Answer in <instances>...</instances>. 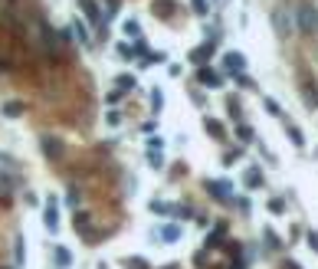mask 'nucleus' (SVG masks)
<instances>
[{"mask_svg": "<svg viewBox=\"0 0 318 269\" xmlns=\"http://www.w3.org/2000/svg\"><path fill=\"white\" fill-rule=\"evenodd\" d=\"M246 184L249 187H259V171H246Z\"/></svg>", "mask_w": 318, "mask_h": 269, "instance_id": "nucleus-24", "label": "nucleus"}, {"mask_svg": "<svg viewBox=\"0 0 318 269\" xmlns=\"http://www.w3.org/2000/svg\"><path fill=\"white\" fill-rule=\"evenodd\" d=\"M194 10L197 13H207V0H194Z\"/></svg>", "mask_w": 318, "mask_h": 269, "instance_id": "nucleus-30", "label": "nucleus"}, {"mask_svg": "<svg viewBox=\"0 0 318 269\" xmlns=\"http://www.w3.org/2000/svg\"><path fill=\"white\" fill-rule=\"evenodd\" d=\"M164 148V141H161V138H151V141H148V151H161Z\"/></svg>", "mask_w": 318, "mask_h": 269, "instance_id": "nucleus-28", "label": "nucleus"}, {"mask_svg": "<svg viewBox=\"0 0 318 269\" xmlns=\"http://www.w3.org/2000/svg\"><path fill=\"white\" fill-rule=\"evenodd\" d=\"M213 56V43H204V46H197V49H191V63H197V66H204Z\"/></svg>", "mask_w": 318, "mask_h": 269, "instance_id": "nucleus-5", "label": "nucleus"}, {"mask_svg": "<svg viewBox=\"0 0 318 269\" xmlns=\"http://www.w3.org/2000/svg\"><path fill=\"white\" fill-rule=\"evenodd\" d=\"M289 138H292V144H295V148H305V138H302V132H299L295 125H289Z\"/></svg>", "mask_w": 318, "mask_h": 269, "instance_id": "nucleus-16", "label": "nucleus"}, {"mask_svg": "<svg viewBox=\"0 0 318 269\" xmlns=\"http://www.w3.org/2000/svg\"><path fill=\"white\" fill-rule=\"evenodd\" d=\"M263 102H266V109H269V115H282V109H279L272 99H263Z\"/></svg>", "mask_w": 318, "mask_h": 269, "instance_id": "nucleus-27", "label": "nucleus"}, {"mask_svg": "<svg viewBox=\"0 0 318 269\" xmlns=\"http://www.w3.org/2000/svg\"><path fill=\"white\" fill-rule=\"evenodd\" d=\"M79 7L86 10L89 20H99V16H102V13H99V3H96V0H79Z\"/></svg>", "mask_w": 318, "mask_h": 269, "instance_id": "nucleus-10", "label": "nucleus"}, {"mask_svg": "<svg viewBox=\"0 0 318 269\" xmlns=\"http://www.w3.org/2000/svg\"><path fill=\"white\" fill-rule=\"evenodd\" d=\"M207 190H213L216 200H230V197H226V190H230V184H226V181H207Z\"/></svg>", "mask_w": 318, "mask_h": 269, "instance_id": "nucleus-9", "label": "nucleus"}, {"mask_svg": "<svg viewBox=\"0 0 318 269\" xmlns=\"http://www.w3.org/2000/svg\"><path fill=\"white\" fill-rule=\"evenodd\" d=\"M197 79H200V86H207V89H220V76L213 69H200Z\"/></svg>", "mask_w": 318, "mask_h": 269, "instance_id": "nucleus-7", "label": "nucleus"}, {"mask_svg": "<svg viewBox=\"0 0 318 269\" xmlns=\"http://www.w3.org/2000/svg\"><path fill=\"white\" fill-rule=\"evenodd\" d=\"M309 246H312V250L318 253V233H309Z\"/></svg>", "mask_w": 318, "mask_h": 269, "instance_id": "nucleus-31", "label": "nucleus"}, {"mask_svg": "<svg viewBox=\"0 0 318 269\" xmlns=\"http://www.w3.org/2000/svg\"><path fill=\"white\" fill-rule=\"evenodd\" d=\"M305 105H309V109L318 105V89H305Z\"/></svg>", "mask_w": 318, "mask_h": 269, "instance_id": "nucleus-18", "label": "nucleus"}, {"mask_svg": "<svg viewBox=\"0 0 318 269\" xmlns=\"http://www.w3.org/2000/svg\"><path fill=\"white\" fill-rule=\"evenodd\" d=\"M3 115H7V119H20V115H23V102H7L3 105Z\"/></svg>", "mask_w": 318, "mask_h": 269, "instance_id": "nucleus-11", "label": "nucleus"}, {"mask_svg": "<svg viewBox=\"0 0 318 269\" xmlns=\"http://www.w3.org/2000/svg\"><path fill=\"white\" fill-rule=\"evenodd\" d=\"M121 33H125L128 40H141V23H138L135 16H128L125 23H121Z\"/></svg>", "mask_w": 318, "mask_h": 269, "instance_id": "nucleus-6", "label": "nucleus"}, {"mask_svg": "<svg viewBox=\"0 0 318 269\" xmlns=\"http://www.w3.org/2000/svg\"><path fill=\"white\" fill-rule=\"evenodd\" d=\"M223 66H226L230 72H243V69H246V56L236 53V49H230V53L223 56Z\"/></svg>", "mask_w": 318, "mask_h": 269, "instance_id": "nucleus-4", "label": "nucleus"}, {"mask_svg": "<svg viewBox=\"0 0 318 269\" xmlns=\"http://www.w3.org/2000/svg\"><path fill=\"white\" fill-rule=\"evenodd\" d=\"M72 227L86 233V230H89V214H76V220H72Z\"/></svg>", "mask_w": 318, "mask_h": 269, "instance_id": "nucleus-17", "label": "nucleus"}, {"mask_svg": "<svg viewBox=\"0 0 318 269\" xmlns=\"http://www.w3.org/2000/svg\"><path fill=\"white\" fill-rule=\"evenodd\" d=\"M128 266H131V269H148V263H144L141 256H131V260H128Z\"/></svg>", "mask_w": 318, "mask_h": 269, "instance_id": "nucleus-25", "label": "nucleus"}, {"mask_svg": "<svg viewBox=\"0 0 318 269\" xmlns=\"http://www.w3.org/2000/svg\"><path fill=\"white\" fill-rule=\"evenodd\" d=\"M118 56H121V59H131V56H135V49L128 46V43H121V46H118Z\"/></svg>", "mask_w": 318, "mask_h": 269, "instance_id": "nucleus-23", "label": "nucleus"}, {"mask_svg": "<svg viewBox=\"0 0 318 269\" xmlns=\"http://www.w3.org/2000/svg\"><path fill=\"white\" fill-rule=\"evenodd\" d=\"M204 128H207L210 134H216V138H223V134H226V132H223V125H220L216 119H204Z\"/></svg>", "mask_w": 318, "mask_h": 269, "instance_id": "nucleus-14", "label": "nucleus"}, {"mask_svg": "<svg viewBox=\"0 0 318 269\" xmlns=\"http://www.w3.org/2000/svg\"><path fill=\"white\" fill-rule=\"evenodd\" d=\"M151 105H154V112H161V105H164V95H161V89H154V92H151Z\"/></svg>", "mask_w": 318, "mask_h": 269, "instance_id": "nucleus-20", "label": "nucleus"}, {"mask_svg": "<svg viewBox=\"0 0 318 269\" xmlns=\"http://www.w3.org/2000/svg\"><path fill=\"white\" fill-rule=\"evenodd\" d=\"M299 26H302L305 33H315V26H318V10H315V7H299Z\"/></svg>", "mask_w": 318, "mask_h": 269, "instance_id": "nucleus-1", "label": "nucleus"}, {"mask_svg": "<svg viewBox=\"0 0 318 269\" xmlns=\"http://www.w3.org/2000/svg\"><path fill=\"white\" fill-rule=\"evenodd\" d=\"M53 260H56V266H59V269H69V266H72V253L66 250V246H56V250H53Z\"/></svg>", "mask_w": 318, "mask_h": 269, "instance_id": "nucleus-8", "label": "nucleus"}, {"mask_svg": "<svg viewBox=\"0 0 318 269\" xmlns=\"http://www.w3.org/2000/svg\"><path fill=\"white\" fill-rule=\"evenodd\" d=\"M72 36H76L79 43H89V30H86V23H79V20H76V23H72Z\"/></svg>", "mask_w": 318, "mask_h": 269, "instance_id": "nucleus-15", "label": "nucleus"}, {"mask_svg": "<svg viewBox=\"0 0 318 269\" xmlns=\"http://www.w3.org/2000/svg\"><path fill=\"white\" fill-rule=\"evenodd\" d=\"M43 154H46V158H63L66 144L59 141V138H53V134H46V138H43Z\"/></svg>", "mask_w": 318, "mask_h": 269, "instance_id": "nucleus-2", "label": "nucleus"}, {"mask_svg": "<svg viewBox=\"0 0 318 269\" xmlns=\"http://www.w3.org/2000/svg\"><path fill=\"white\" fill-rule=\"evenodd\" d=\"M115 86H118V92H128V89L138 86V79H135V76H118V79H115Z\"/></svg>", "mask_w": 318, "mask_h": 269, "instance_id": "nucleus-13", "label": "nucleus"}, {"mask_svg": "<svg viewBox=\"0 0 318 269\" xmlns=\"http://www.w3.org/2000/svg\"><path fill=\"white\" fill-rule=\"evenodd\" d=\"M239 138H243V141H249V138H253V128H246V125H239Z\"/></svg>", "mask_w": 318, "mask_h": 269, "instance_id": "nucleus-29", "label": "nucleus"}, {"mask_svg": "<svg viewBox=\"0 0 318 269\" xmlns=\"http://www.w3.org/2000/svg\"><path fill=\"white\" fill-rule=\"evenodd\" d=\"M220 237H223V227H216L213 233H210V237H207V246H216V240H220Z\"/></svg>", "mask_w": 318, "mask_h": 269, "instance_id": "nucleus-26", "label": "nucleus"}, {"mask_svg": "<svg viewBox=\"0 0 318 269\" xmlns=\"http://www.w3.org/2000/svg\"><path fill=\"white\" fill-rule=\"evenodd\" d=\"M43 223H46V230H59V207H56V200L49 197L46 200V210H43Z\"/></svg>", "mask_w": 318, "mask_h": 269, "instance_id": "nucleus-3", "label": "nucleus"}, {"mask_svg": "<svg viewBox=\"0 0 318 269\" xmlns=\"http://www.w3.org/2000/svg\"><path fill=\"white\" fill-rule=\"evenodd\" d=\"M151 210H154V214H174V207H171V204H161V200H154Z\"/></svg>", "mask_w": 318, "mask_h": 269, "instance_id": "nucleus-19", "label": "nucleus"}, {"mask_svg": "<svg viewBox=\"0 0 318 269\" xmlns=\"http://www.w3.org/2000/svg\"><path fill=\"white\" fill-rule=\"evenodd\" d=\"M158 237H161V240H167V243H174V240H181V230H177V227H161V230H158Z\"/></svg>", "mask_w": 318, "mask_h": 269, "instance_id": "nucleus-12", "label": "nucleus"}, {"mask_svg": "<svg viewBox=\"0 0 318 269\" xmlns=\"http://www.w3.org/2000/svg\"><path fill=\"white\" fill-rule=\"evenodd\" d=\"M148 158H151V167H164V158H161V151H148Z\"/></svg>", "mask_w": 318, "mask_h": 269, "instance_id": "nucleus-21", "label": "nucleus"}, {"mask_svg": "<svg viewBox=\"0 0 318 269\" xmlns=\"http://www.w3.org/2000/svg\"><path fill=\"white\" fill-rule=\"evenodd\" d=\"M105 122L108 125H121V112H105Z\"/></svg>", "mask_w": 318, "mask_h": 269, "instance_id": "nucleus-22", "label": "nucleus"}]
</instances>
